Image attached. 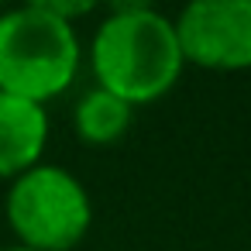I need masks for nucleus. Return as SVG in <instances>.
Masks as SVG:
<instances>
[{"label":"nucleus","mask_w":251,"mask_h":251,"mask_svg":"<svg viewBox=\"0 0 251 251\" xmlns=\"http://www.w3.org/2000/svg\"><path fill=\"white\" fill-rule=\"evenodd\" d=\"M182 69L186 59L176 25L162 11L107 14L90 38V73L97 86L131 107L162 100Z\"/></svg>","instance_id":"1"},{"label":"nucleus","mask_w":251,"mask_h":251,"mask_svg":"<svg viewBox=\"0 0 251 251\" xmlns=\"http://www.w3.org/2000/svg\"><path fill=\"white\" fill-rule=\"evenodd\" d=\"M79 66L83 45L73 21L25 4L0 14V93L45 107L76 83Z\"/></svg>","instance_id":"2"},{"label":"nucleus","mask_w":251,"mask_h":251,"mask_svg":"<svg viewBox=\"0 0 251 251\" xmlns=\"http://www.w3.org/2000/svg\"><path fill=\"white\" fill-rule=\"evenodd\" d=\"M4 213L18 244L35 251H73L93 224L86 186L69 169L49 162L11 179Z\"/></svg>","instance_id":"3"},{"label":"nucleus","mask_w":251,"mask_h":251,"mask_svg":"<svg viewBox=\"0 0 251 251\" xmlns=\"http://www.w3.org/2000/svg\"><path fill=\"white\" fill-rule=\"evenodd\" d=\"M172 25L186 66L251 69V0H186Z\"/></svg>","instance_id":"4"},{"label":"nucleus","mask_w":251,"mask_h":251,"mask_svg":"<svg viewBox=\"0 0 251 251\" xmlns=\"http://www.w3.org/2000/svg\"><path fill=\"white\" fill-rule=\"evenodd\" d=\"M49 110L42 103L0 93V179H18L35 169L49 148Z\"/></svg>","instance_id":"5"},{"label":"nucleus","mask_w":251,"mask_h":251,"mask_svg":"<svg viewBox=\"0 0 251 251\" xmlns=\"http://www.w3.org/2000/svg\"><path fill=\"white\" fill-rule=\"evenodd\" d=\"M131 121H134V107L124 103L121 97L100 90V86L86 90L73 107V127H76L79 141L97 145V148L117 145L127 134Z\"/></svg>","instance_id":"6"},{"label":"nucleus","mask_w":251,"mask_h":251,"mask_svg":"<svg viewBox=\"0 0 251 251\" xmlns=\"http://www.w3.org/2000/svg\"><path fill=\"white\" fill-rule=\"evenodd\" d=\"M21 4L35 7V11H45V14H55L62 21H79L90 11H97L103 0H21Z\"/></svg>","instance_id":"7"},{"label":"nucleus","mask_w":251,"mask_h":251,"mask_svg":"<svg viewBox=\"0 0 251 251\" xmlns=\"http://www.w3.org/2000/svg\"><path fill=\"white\" fill-rule=\"evenodd\" d=\"M110 14H127V11H155L158 0H103Z\"/></svg>","instance_id":"8"},{"label":"nucleus","mask_w":251,"mask_h":251,"mask_svg":"<svg viewBox=\"0 0 251 251\" xmlns=\"http://www.w3.org/2000/svg\"><path fill=\"white\" fill-rule=\"evenodd\" d=\"M4 251H35V248H25V244H11V248H4Z\"/></svg>","instance_id":"9"}]
</instances>
